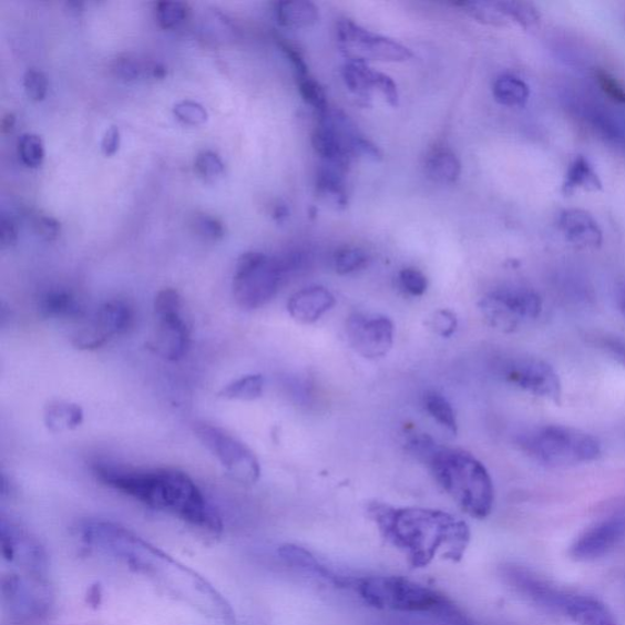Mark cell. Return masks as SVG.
Here are the masks:
<instances>
[{
	"instance_id": "43",
	"label": "cell",
	"mask_w": 625,
	"mask_h": 625,
	"mask_svg": "<svg viewBox=\"0 0 625 625\" xmlns=\"http://www.w3.org/2000/svg\"><path fill=\"white\" fill-rule=\"evenodd\" d=\"M23 88H25L29 99L35 102L42 101L48 91L47 78L41 70L31 68L23 76Z\"/></svg>"
},
{
	"instance_id": "51",
	"label": "cell",
	"mask_w": 625,
	"mask_h": 625,
	"mask_svg": "<svg viewBox=\"0 0 625 625\" xmlns=\"http://www.w3.org/2000/svg\"><path fill=\"white\" fill-rule=\"evenodd\" d=\"M120 147V130L111 126L105 131L102 139L101 148L106 156H111L117 152Z\"/></svg>"
},
{
	"instance_id": "32",
	"label": "cell",
	"mask_w": 625,
	"mask_h": 625,
	"mask_svg": "<svg viewBox=\"0 0 625 625\" xmlns=\"http://www.w3.org/2000/svg\"><path fill=\"white\" fill-rule=\"evenodd\" d=\"M424 407L432 419H436L441 427L455 434L457 430H459V424H457L453 408L441 393L428 391L424 395Z\"/></svg>"
},
{
	"instance_id": "9",
	"label": "cell",
	"mask_w": 625,
	"mask_h": 625,
	"mask_svg": "<svg viewBox=\"0 0 625 625\" xmlns=\"http://www.w3.org/2000/svg\"><path fill=\"white\" fill-rule=\"evenodd\" d=\"M2 598L8 615L20 623L44 619L54 604L52 588L43 576L28 573L3 576Z\"/></svg>"
},
{
	"instance_id": "54",
	"label": "cell",
	"mask_w": 625,
	"mask_h": 625,
	"mask_svg": "<svg viewBox=\"0 0 625 625\" xmlns=\"http://www.w3.org/2000/svg\"><path fill=\"white\" fill-rule=\"evenodd\" d=\"M617 305L623 317L625 318V285L621 288L618 293Z\"/></svg>"
},
{
	"instance_id": "39",
	"label": "cell",
	"mask_w": 625,
	"mask_h": 625,
	"mask_svg": "<svg viewBox=\"0 0 625 625\" xmlns=\"http://www.w3.org/2000/svg\"><path fill=\"white\" fill-rule=\"evenodd\" d=\"M195 167L197 174L204 180H207V182H214V180L223 176L225 172V165L221 156L213 151L198 153Z\"/></svg>"
},
{
	"instance_id": "10",
	"label": "cell",
	"mask_w": 625,
	"mask_h": 625,
	"mask_svg": "<svg viewBox=\"0 0 625 625\" xmlns=\"http://www.w3.org/2000/svg\"><path fill=\"white\" fill-rule=\"evenodd\" d=\"M479 309L490 327L512 332L541 315L543 300L531 288L504 287L484 296Z\"/></svg>"
},
{
	"instance_id": "1",
	"label": "cell",
	"mask_w": 625,
	"mask_h": 625,
	"mask_svg": "<svg viewBox=\"0 0 625 625\" xmlns=\"http://www.w3.org/2000/svg\"><path fill=\"white\" fill-rule=\"evenodd\" d=\"M80 534L88 546L125 564L178 603L212 619L235 622L232 604L207 578L130 529L111 521L90 520L82 523Z\"/></svg>"
},
{
	"instance_id": "22",
	"label": "cell",
	"mask_w": 625,
	"mask_h": 625,
	"mask_svg": "<svg viewBox=\"0 0 625 625\" xmlns=\"http://www.w3.org/2000/svg\"><path fill=\"white\" fill-rule=\"evenodd\" d=\"M462 165L457 155L447 147L432 148L426 158V174L437 184L451 185L460 178Z\"/></svg>"
},
{
	"instance_id": "5",
	"label": "cell",
	"mask_w": 625,
	"mask_h": 625,
	"mask_svg": "<svg viewBox=\"0 0 625 625\" xmlns=\"http://www.w3.org/2000/svg\"><path fill=\"white\" fill-rule=\"evenodd\" d=\"M350 588L367 605L377 609L430 615L455 622L463 619L460 609L447 596L403 576L372 575L352 578Z\"/></svg>"
},
{
	"instance_id": "25",
	"label": "cell",
	"mask_w": 625,
	"mask_h": 625,
	"mask_svg": "<svg viewBox=\"0 0 625 625\" xmlns=\"http://www.w3.org/2000/svg\"><path fill=\"white\" fill-rule=\"evenodd\" d=\"M598 192L603 189V183L594 170V166L584 156L580 155L568 167L566 178L562 186V194L570 196L575 189Z\"/></svg>"
},
{
	"instance_id": "26",
	"label": "cell",
	"mask_w": 625,
	"mask_h": 625,
	"mask_svg": "<svg viewBox=\"0 0 625 625\" xmlns=\"http://www.w3.org/2000/svg\"><path fill=\"white\" fill-rule=\"evenodd\" d=\"M41 315L52 319H79L85 315L79 300L68 291L45 294L40 303Z\"/></svg>"
},
{
	"instance_id": "12",
	"label": "cell",
	"mask_w": 625,
	"mask_h": 625,
	"mask_svg": "<svg viewBox=\"0 0 625 625\" xmlns=\"http://www.w3.org/2000/svg\"><path fill=\"white\" fill-rule=\"evenodd\" d=\"M501 376L515 388L537 398L561 403L560 377L554 367L543 359L533 357L511 359L501 367Z\"/></svg>"
},
{
	"instance_id": "16",
	"label": "cell",
	"mask_w": 625,
	"mask_h": 625,
	"mask_svg": "<svg viewBox=\"0 0 625 625\" xmlns=\"http://www.w3.org/2000/svg\"><path fill=\"white\" fill-rule=\"evenodd\" d=\"M134 324V310L123 300H110L95 312L94 319L81 328L82 340L98 350L115 336L126 334Z\"/></svg>"
},
{
	"instance_id": "8",
	"label": "cell",
	"mask_w": 625,
	"mask_h": 625,
	"mask_svg": "<svg viewBox=\"0 0 625 625\" xmlns=\"http://www.w3.org/2000/svg\"><path fill=\"white\" fill-rule=\"evenodd\" d=\"M285 271L283 260L260 252H247L236 264L233 281L236 304L246 310L266 306L279 291Z\"/></svg>"
},
{
	"instance_id": "27",
	"label": "cell",
	"mask_w": 625,
	"mask_h": 625,
	"mask_svg": "<svg viewBox=\"0 0 625 625\" xmlns=\"http://www.w3.org/2000/svg\"><path fill=\"white\" fill-rule=\"evenodd\" d=\"M344 172L327 165L317 176V194L324 202L335 208H345L348 199L344 185Z\"/></svg>"
},
{
	"instance_id": "36",
	"label": "cell",
	"mask_w": 625,
	"mask_h": 625,
	"mask_svg": "<svg viewBox=\"0 0 625 625\" xmlns=\"http://www.w3.org/2000/svg\"><path fill=\"white\" fill-rule=\"evenodd\" d=\"M368 254L358 247H344L336 252L334 267L340 275L351 274L367 266Z\"/></svg>"
},
{
	"instance_id": "45",
	"label": "cell",
	"mask_w": 625,
	"mask_h": 625,
	"mask_svg": "<svg viewBox=\"0 0 625 625\" xmlns=\"http://www.w3.org/2000/svg\"><path fill=\"white\" fill-rule=\"evenodd\" d=\"M183 300L174 288H163L154 299V315L161 316L166 312L182 311Z\"/></svg>"
},
{
	"instance_id": "50",
	"label": "cell",
	"mask_w": 625,
	"mask_h": 625,
	"mask_svg": "<svg viewBox=\"0 0 625 625\" xmlns=\"http://www.w3.org/2000/svg\"><path fill=\"white\" fill-rule=\"evenodd\" d=\"M18 224L13 218L3 215L2 221H0V244L2 247H10L16 245L18 242Z\"/></svg>"
},
{
	"instance_id": "47",
	"label": "cell",
	"mask_w": 625,
	"mask_h": 625,
	"mask_svg": "<svg viewBox=\"0 0 625 625\" xmlns=\"http://www.w3.org/2000/svg\"><path fill=\"white\" fill-rule=\"evenodd\" d=\"M32 226L35 234L47 242H53L60 234V224L50 215H35L32 219Z\"/></svg>"
},
{
	"instance_id": "24",
	"label": "cell",
	"mask_w": 625,
	"mask_h": 625,
	"mask_svg": "<svg viewBox=\"0 0 625 625\" xmlns=\"http://www.w3.org/2000/svg\"><path fill=\"white\" fill-rule=\"evenodd\" d=\"M82 422L83 411L76 403L53 401L44 408V424L52 432L75 430Z\"/></svg>"
},
{
	"instance_id": "34",
	"label": "cell",
	"mask_w": 625,
	"mask_h": 625,
	"mask_svg": "<svg viewBox=\"0 0 625 625\" xmlns=\"http://www.w3.org/2000/svg\"><path fill=\"white\" fill-rule=\"evenodd\" d=\"M297 82L299 93L303 95L304 101L309 104L312 110H316L319 116L326 115L330 111L329 103L327 94L319 85V82L310 76V74L297 76Z\"/></svg>"
},
{
	"instance_id": "38",
	"label": "cell",
	"mask_w": 625,
	"mask_h": 625,
	"mask_svg": "<svg viewBox=\"0 0 625 625\" xmlns=\"http://www.w3.org/2000/svg\"><path fill=\"white\" fill-rule=\"evenodd\" d=\"M19 154L23 164L38 167L44 160V144L35 134H23L19 140Z\"/></svg>"
},
{
	"instance_id": "13",
	"label": "cell",
	"mask_w": 625,
	"mask_h": 625,
	"mask_svg": "<svg viewBox=\"0 0 625 625\" xmlns=\"http://www.w3.org/2000/svg\"><path fill=\"white\" fill-rule=\"evenodd\" d=\"M0 544L3 559L22 573L41 575L48 570V554L41 541L28 529L2 516Z\"/></svg>"
},
{
	"instance_id": "11",
	"label": "cell",
	"mask_w": 625,
	"mask_h": 625,
	"mask_svg": "<svg viewBox=\"0 0 625 625\" xmlns=\"http://www.w3.org/2000/svg\"><path fill=\"white\" fill-rule=\"evenodd\" d=\"M196 437L203 443L235 482L254 485L260 478V464L257 455L246 444L222 428L198 424Z\"/></svg>"
},
{
	"instance_id": "20",
	"label": "cell",
	"mask_w": 625,
	"mask_h": 625,
	"mask_svg": "<svg viewBox=\"0 0 625 625\" xmlns=\"http://www.w3.org/2000/svg\"><path fill=\"white\" fill-rule=\"evenodd\" d=\"M336 305L334 295L322 286H311L296 293L287 304L290 316L300 324L318 321Z\"/></svg>"
},
{
	"instance_id": "41",
	"label": "cell",
	"mask_w": 625,
	"mask_h": 625,
	"mask_svg": "<svg viewBox=\"0 0 625 625\" xmlns=\"http://www.w3.org/2000/svg\"><path fill=\"white\" fill-rule=\"evenodd\" d=\"M194 225L196 233L212 242L221 239L225 235V227L219 219L208 214H198L195 216Z\"/></svg>"
},
{
	"instance_id": "44",
	"label": "cell",
	"mask_w": 625,
	"mask_h": 625,
	"mask_svg": "<svg viewBox=\"0 0 625 625\" xmlns=\"http://www.w3.org/2000/svg\"><path fill=\"white\" fill-rule=\"evenodd\" d=\"M597 85L612 101L625 105V89L622 83L613 78L609 72L598 69L595 72Z\"/></svg>"
},
{
	"instance_id": "33",
	"label": "cell",
	"mask_w": 625,
	"mask_h": 625,
	"mask_svg": "<svg viewBox=\"0 0 625 625\" xmlns=\"http://www.w3.org/2000/svg\"><path fill=\"white\" fill-rule=\"evenodd\" d=\"M469 17L484 25L503 28L509 25L508 18L498 9L495 2H460L454 3Z\"/></svg>"
},
{
	"instance_id": "35",
	"label": "cell",
	"mask_w": 625,
	"mask_h": 625,
	"mask_svg": "<svg viewBox=\"0 0 625 625\" xmlns=\"http://www.w3.org/2000/svg\"><path fill=\"white\" fill-rule=\"evenodd\" d=\"M188 16L189 8L183 2H160L155 6L156 21L165 30H173L183 25Z\"/></svg>"
},
{
	"instance_id": "42",
	"label": "cell",
	"mask_w": 625,
	"mask_h": 625,
	"mask_svg": "<svg viewBox=\"0 0 625 625\" xmlns=\"http://www.w3.org/2000/svg\"><path fill=\"white\" fill-rule=\"evenodd\" d=\"M399 280L403 290L411 296H423L427 291V276L418 269L406 268L401 270Z\"/></svg>"
},
{
	"instance_id": "15",
	"label": "cell",
	"mask_w": 625,
	"mask_h": 625,
	"mask_svg": "<svg viewBox=\"0 0 625 625\" xmlns=\"http://www.w3.org/2000/svg\"><path fill=\"white\" fill-rule=\"evenodd\" d=\"M347 335L357 354L368 359H378L391 351L395 328L388 317L356 312L347 320Z\"/></svg>"
},
{
	"instance_id": "3",
	"label": "cell",
	"mask_w": 625,
	"mask_h": 625,
	"mask_svg": "<svg viewBox=\"0 0 625 625\" xmlns=\"http://www.w3.org/2000/svg\"><path fill=\"white\" fill-rule=\"evenodd\" d=\"M368 515L413 568H426L438 557L460 562L471 543V529L449 512L371 502Z\"/></svg>"
},
{
	"instance_id": "2",
	"label": "cell",
	"mask_w": 625,
	"mask_h": 625,
	"mask_svg": "<svg viewBox=\"0 0 625 625\" xmlns=\"http://www.w3.org/2000/svg\"><path fill=\"white\" fill-rule=\"evenodd\" d=\"M95 478L152 510L176 516L208 534H221L222 516L189 475L177 469H137L112 463L93 467Z\"/></svg>"
},
{
	"instance_id": "48",
	"label": "cell",
	"mask_w": 625,
	"mask_h": 625,
	"mask_svg": "<svg viewBox=\"0 0 625 625\" xmlns=\"http://www.w3.org/2000/svg\"><path fill=\"white\" fill-rule=\"evenodd\" d=\"M601 348L617 363L625 367V341L617 336H605L600 341Z\"/></svg>"
},
{
	"instance_id": "53",
	"label": "cell",
	"mask_w": 625,
	"mask_h": 625,
	"mask_svg": "<svg viewBox=\"0 0 625 625\" xmlns=\"http://www.w3.org/2000/svg\"><path fill=\"white\" fill-rule=\"evenodd\" d=\"M16 125V116L13 114H7L3 117V122H2V126H3V131L8 132L14 129Z\"/></svg>"
},
{
	"instance_id": "4",
	"label": "cell",
	"mask_w": 625,
	"mask_h": 625,
	"mask_svg": "<svg viewBox=\"0 0 625 625\" xmlns=\"http://www.w3.org/2000/svg\"><path fill=\"white\" fill-rule=\"evenodd\" d=\"M408 436V449L429 467L443 491L473 519H488L494 509L495 489L485 465L463 450L440 447L422 432Z\"/></svg>"
},
{
	"instance_id": "31",
	"label": "cell",
	"mask_w": 625,
	"mask_h": 625,
	"mask_svg": "<svg viewBox=\"0 0 625 625\" xmlns=\"http://www.w3.org/2000/svg\"><path fill=\"white\" fill-rule=\"evenodd\" d=\"M495 4L504 17L515 21L524 30H532L539 25L540 11L531 2L509 0V2H495Z\"/></svg>"
},
{
	"instance_id": "46",
	"label": "cell",
	"mask_w": 625,
	"mask_h": 625,
	"mask_svg": "<svg viewBox=\"0 0 625 625\" xmlns=\"http://www.w3.org/2000/svg\"><path fill=\"white\" fill-rule=\"evenodd\" d=\"M430 327L442 338H451L459 327V320L453 311L441 309L436 311L434 317L431 318Z\"/></svg>"
},
{
	"instance_id": "21",
	"label": "cell",
	"mask_w": 625,
	"mask_h": 625,
	"mask_svg": "<svg viewBox=\"0 0 625 625\" xmlns=\"http://www.w3.org/2000/svg\"><path fill=\"white\" fill-rule=\"evenodd\" d=\"M278 556L291 568L317 576V578L326 581L336 587L350 588L352 578H347V576L336 573L304 547L293 544L283 545L278 549Z\"/></svg>"
},
{
	"instance_id": "18",
	"label": "cell",
	"mask_w": 625,
	"mask_h": 625,
	"mask_svg": "<svg viewBox=\"0 0 625 625\" xmlns=\"http://www.w3.org/2000/svg\"><path fill=\"white\" fill-rule=\"evenodd\" d=\"M156 328L148 344L152 351L167 360L185 357L189 346V330L182 311L155 316Z\"/></svg>"
},
{
	"instance_id": "23",
	"label": "cell",
	"mask_w": 625,
	"mask_h": 625,
	"mask_svg": "<svg viewBox=\"0 0 625 625\" xmlns=\"http://www.w3.org/2000/svg\"><path fill=\"white\" fill-rule=\"evenodd\" d=\"M275 17L281 27L306 29L315 27L320 19L319 9L308 0H287L275 4Z\"/></svg>"
},
{
	"instance_id": "17",
	"label": "cell",
	"mask_w": 625,
	"mask_h": 625,
	"mask_svg": "<svg viewBox=\"0 0 625 625\" xmlns=\"http://www.w3.org/2000/svg\"><path fill=\"white\" fill-rule=\"evenodd\" d=\"M625 539V515L612 516L575 540L570 554L575 561H595L609 554Z\"/></svg>"
},
{
	"instance_id": "40",
	"label": "cell",
	"mask_w": 625,
	"mask_h": 625,
	"mask_svg": "<svg viewBox=\"0 0 625 625\" xmlns=\"http://www.w3.org/2000/svg\"><path fill=\"white\" fill-rule=\"evenodd\" d=\"M174 114L187 125L197 126L207 122L208 113L206 107L195 101H182L174 105Z\"/></svg>"
},
{
	"instance_id": "49",
	"label": "cell",
	"mask_w": 625,
	"mask_h": 625,
	"mask_svg": "<svg viewBox=\"0 0 625 625\" xmlns=\"http://www.w3.org/2000/svg\"><path fill=\"white\" fill-rule=\"evenodd\" d=\"M376 89L383 94L385 100H387L391 106L399 105V101H400L399 90L390 76L385 75L382 74V72L378 71Z\"/></svg>"
},
{
	"instance_id": "19",
	"label": "cell",
	"mask_w": 625,
	"mask_h": 625,
	"mask_svg": "<svg viewBox=\"0 0 625 625\" xmlns=\"http://www.w3.org/2000/svg\"><path fill=\"white\" fill-rule=\"evenodd\" d=\"M559 227L567 242L580 248H598L603 232L594 216L583 209H567L560 214Z\"/></svg>"
},
{
	"instance_id": "14",
	"label": "cell",
	"mask_w": 625,
	"mask_h": 625,
	"mask_svg": "<svg viewBox=\"0 0 625 625\" xmlns=\"http://www.w3.org/2000/svg\"><path fill=\"white\" fill-rule=\"evenodd\" d=\"M338 38L347 48H352L360 57L379 60L385 63H403L413 54L407 47L383 35L372 33L352 20L338 23Z\"/></svg>"
},
{
	"instance_id": "6",
	"label": "cell",
	"mask_w": 625,
	"mask_h": 625,
	"mask_svg": "<svg viewBox=\"0 0 625 625\" xmlns=\"http://www.w3.org/2000/svg\"><path fill=\"white\" fill-rule=\"evenodd\" d=\"M504 582L534 605L556 613L578 625H619L609 608L594 596L576 594L541 580L532 571L508 564L501 571Z\"/></svg>"
},
{
	"instance_id": "30",
	"label": "cell",
	"mask_w": 625,
	"mask_h": 625,
	"mask_svg": "<svg viewBox=\"0 0 625 625\" xmlns=\"http://www.w3.org/2000/svg\"><path fill=\"white\" fill-rule=\"evenodd\" d=\"M264 390V378L260 375H249L225 385L219 391L221 399L228 401H256Z\"/></svg>"
},
{
	"instance_id": "28",
	"label": "cell",
	"mask_w": 625,
	"mask_h": 625,
	"mask_svg": "<svg viewBox=\"0 0 625 625\" xmlns=\"http://www.w3.org/2000/svg\"><path fill=\"white\" fill-rule=\"evenodd\" d=\"M378 71L370 69L365 60L352 59L342 69V78L348 90L357 95H369L377 88Z\"/></svg>"
},
{
	"instance_id": "7",
	"label": "cell",
	"mask_w": 625,
	"mask_h": 625,
	"mask_svg": "<svg viewBox=\"0 0 625 625\" xmlns=\"http://www.w3.org/2000/svg\"><path fill=\"white\" fill-rule=\"evenodd\" d=\"M520 447L533 460L546 465H574L594 462L603 453L592 434L563 426H545L527 431Z\"/></svg>"
},
{
	"instance_id": "37",
	"label": "cell",
	"mask_w": 625,
	"mask_h": 625,
	"mask_svg": "<svg viewBox=\"0 0 625 625\" xmlns=\"http://www.w3.org/2000/svg\"><path fill=\"white\" fill-rule=\"evenodd\" d=\"M112 72L115 78L123 81H135L144 78V70H146V60L131 54L117 55L111 65Z\"/></svg>"
},
{
	"instance_id": "52",
	"label": "cell",
	"mask_w": 625,
	"mask_h": 625,
	"mask_svg": "<svg viewBox=\"0 0 625 625\" xmlns=\"http://www.w3.org/2000/svg\"><path fill=\"white\" fill-rule=\"evenodd\" d=\"M166 76V68L153 60H146V70H144V78L152 80H162Z\"/></svg>"
},
{
	"instance_id": "29",
	"label": "cell",
	"mask_w": 625,
	"mask_h": 625,
	"mask_svg": "<svg viewBox=\"0 0 625 625\" xmlns=\"http://www.w3.org/2000/svg\"><path fill=\"white\" fill-rule=\"evenodd\" d=\"M492 94H494L495 101L501 105L521 107L531 98V89L520 78L503 75L492 86Z\"/></svg>"
}]
</instances>
